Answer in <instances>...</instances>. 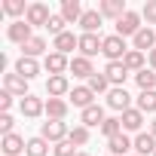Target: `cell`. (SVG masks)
Segmentation results:
<instances>
[{
  "instance_id": "obj_27",
  "label": "cell",
  "mask_w": 156,
  "mask_h": 156,
  "mask_svg": "<svg viewBox=\"0 0 156 156\" xmlns=\"http://www.w3.org/2000/svg\"><path fill=\"white\" fill-rule=\"evenodd\" d=\"M135 83H138V89L141 92H153L156 89V70H141V73H135Z\"/></svg>"
},
{
  "instance_id": "obj_10",
  "label": "cell",
  "mask_w": 156,
  "mask_h": 156,
  "mask_svg": "<svg viewBox=\"0 0 156 156\" xmlns=\"http://www.w3.org/2000/svg\"><path fill=\"white\" fill-rule=\"evenodd\" d=\"M104 76L110 80V86H113V89H119V86H126L129 67H126L122 61H107V67H104Z\"/></svg>"
},
{
  "instance_id": "obj_12",
  "label": "cell",
  "mask_w": 156,
  "mask_h": 156,
  "mask_svg": "<svg viewBox=\"0 0 156 156\" xmlns=\"http://www.w3.org/2000/svg\"><path fill=\"white\" fill-rule=\"evenodd\" d=\"M19 107H22V116H28V119H37L40 113H46V101L37 95H25Z\"/></svg>"
},
{
  "instance_id": "obj_33",
  "label": "cell",
  "mask_w": 156,
  "mask_h": 156,
  "mask_svg": "<svg viewBox=\"0 0 156 156\" xmlns=\"http://www.w3.org/2000/svg\"><path fill=\"white\" fill-rule=\"evenodd\" d=\"M101 132L107 135V141H110V138H116V135H122V119H119V116H107V119H104V126H101Z\"/></svg>"
},
{
  "instance_id": "obj_32",
  "label": "cell",
  "mask_w": 156,
  "mask_h": 156,
  "mask_svg": "<svg viewBox=\"0 0 156 156\" xmlns=\"http://www.w3.org/2000/svg\"><path fill=\"white\" fill-rule=\"evenodd\" d=\"M3 12L19 22V16H28V6H25V0H3Z\"/></svg>"
},
{
  "instance_id": "obj_20",
  "label": "cell",
  "mask_w": 156,
  "mask_h": 156,
  "mask_svg": "<svg viewBox=\"0 0 156 156\" xmlns=\"http://www.w3.org/2000/svg\"><path fill=\"white\" fill-rule=\"evenodd\" d=\"M83 12H86V9L80 6V0H61V16H64V22H67V25H73V22L80 25Z\"/></svg>"
},
{
  "instance_id": "obj_14",
  "label": "cell",
  "mask_w": 156,
  "mask_h": 156,
  "mask_svg": "<svg viewBox=\"0 0 156 156\" xmlns=\"http://www.w3.org/2000/svg\"><path fill=\"white\" fill-rule=\"evenodd\" d=\"M52 49L61 52V55H67V52H73V49H80V37H76L73 31H64V34H58V37L52 40Z\"/></svg>"
},
{
  "instance_id": "obj_34",
  "label": "cell",
  "mask_w": 156,
  "mask_h": 156,
  "mask_svg": "<svg viewBox=\"0 0 156 156\" xmlns=\"http://www.w3.org/2000/svg\"><path fill=\"white\" fill-rule=\"evenodd\" d=\"M138 110H141V113H153V110H156V89L138 95Z\"/></svg>"
},
{
  "instance_id": "obj_11",
  "label": "cell",
  "mask_w": 156,
  "mask_h": 156,
  "mask_svg": "<svg viewBox=\"0 0 156 156\" xmlns=\"http://www.w3.org/2000/svg\"><path fill=\"white\" fill-rule=\"evenodd\" d=\"M107 107H113V110H119V113H126V110L132 107V95L126 92V86L107 92Z\"/></svg>"
},
{
  "instance_id": "obj_38",
  "label": "cell",
  "mask_w": 156,
  "mask_h": 156,
  "mask_svg": "<svg viewBox=\"0 0 156 156\" xmlns=\"http://www.w3.org/2000/svg\"><path fill=\"white\" fill-rule=\"evenodd\" d=\"M52 153H55V156H76V150H73L70 141H58V144L52 147Z\"/></svg>"
},
{
  "instance_id": "obj_35",
  "label": "cell",
  "mask_w": 156,
  "mask_h": 156,
  "mask_svg": "<svg viewBox=\"0 0 156 156\" xmlns=\"http://www.w3.org/2000/svg\"><path fill=\"white\" fill-rule=\"evenodd\" d=\"M67 141H70L73 147L89 144V129H86V126H73V129H70V135H67Z\"/></svg>"
},
{
  "instance_id": "obj_36",
  "label": "cell",
  "mask_w": 156,
  "mask_h": 156,
  "mask_svg": "<svg viewBox=\"0 0 156 156\" xmlns=\"http://www.w3.org/2000/svg\"><path fill=\"white\" fill-rule=\"evenodd\" d=\"M64 25H67V22H64V16L58 12V16H52V19H49V25H46V31H49L52 37H58V34H64Z\"/></svg>"
},
{
  "instance_id": "obj_37",
  "label": "cell",
  "mask_w": 156,
  "mask_h": 156,
  "mask_svg": "<svg viewBox=\"0 0 156 156\" xmlns=\"http://www.w3.org/2000/svg\"><path fill=\"white\" fill-rule=\"evenodd\" d=\"M141 19H144L147 25H156V0H147V3H144V9H141Z\"/></svg>"
},
{
  "instance_id": "obj_28",
  "label": "cell",
  "mask_w": 156,
  "mask_h": 156,
  "mask_svg": "<svg viewBox=\"0 0 156 156\" xmlns=\"http://www.w3.org/2000/svg\"><path fill=\"white\" fill-rule=\"evenodd\" d=\"M122 64L129 67V73H132V70H135V73H141V70H144V52L129 49V52H126V58H122Z\"/></svg>"
},
{
  "instance_id": "obj_30",
  "label": "cell",
  "mask_w": 156,
  "mask_h": 156,
  "mask_svg": "<svg viewBox=\"0 0 156 156\" xmlns=\"http://www.w3.org/2000/svg\"><path fill=\"white\" fill-rule=\"evenodd\" d=\"M86 86H89L95 95H98V92H110V89H113V86H110V80H107L104 73H98V70H95V73L89 76V80H86Z\"/></svg>"
},
{
  "instance_id": "obj_2",
  "label": "cell",
  "mask_w": 156,
  "mask_h": 156,
  "mask_svg": "<svg viewBox=\"0 0 156 156\" xmlns=\"http://www.w3.org/2000/svg\"><path fill=\"white\" fill-rule=\"evenodd\" d=\"M67 126H64V119H46L43 126H40V138H46V141H52V144H58V141H67Z\"/></svg>"
},
{
  "instance_id": "obj_22",
  "label": "cell",
  "mask_w": 156,
  "mask_h": 156,
  "mask_svg": "<svg viewBox=\"0 0 156 156\" xmlns=\"http://www.w3.org/2000/svg\"><path fill=\"white\" fill-rule=\"evenodd\" d=\"M70 73H73V76H80V80H89V76L95 73V67H92V58H83V55L70 58Z\"/></svg>"
},
{
  "instance_id": "obj_46",
  "label": "cell",
  "mask_w": 156,
  "mask_h": 156,
  "mask_svg": "<svg viewBox=\"0 0 156 156\" xmlns=\"http://www.w3.org/2000/svg\"><path fill=\"white\" fill-rule=\"evenodd\" d=\"M107 156H110V153H107Z\"/></svg>"
},
{
  "instance_id": "obj_7",
  "label": "cell",
  "mask_w": 156,
  "mask_h": 156,
  "mask_svg": "<svg viewBox=\"0 0 156 156\" xmlns=\"http://www.w3.org/2000/svg\"><path fill=\"white\" fill-rule=\"evenodd\" d=\"M43 67L49 70V76H64V70H70V61H67V55H61V52H49V55L43 58Z\"/></svg>"
},
{
  "instance_id": "obj_40",
  "label": "cell",
  "mask_w": 156,
  "mask_h": 156,
  "mask_svg": "<svg viewBox=\"0 0 156 156\" xmlns=\"http://www.w3.org/2000/svg\"><path fill=\"white\" fill-rule=\"evenodd\" d=\"M12 98H16V95H9L6 89L0 92V110H3V113H9V107H12Z\"/></svg>"
},
{
  "instance_id": "obj_1",
  "label": "cell",
  "mask_w": 156,
  "mask_h": 156,
  "mask_svg": "<svg viewBox=\"0 0 156 156\" xmlns=\"http://www.w3.org/2000/svg\"><path fill=\"white\" fill-rule=\"evenodd\" d=\"M101 52H104V58H107V61H122L129 49H126V40H122L119 34H110V37H104Z\"/></svg>"
},
{
  "instance_id": "obj_3",
  "label": "cell",
  "mask_w": 156,
  "mask_h": 156,
  "mask_svg": "<svg viewBox=\"0 0 156 156\" xmlns=\"http://www.w3.org/2000/svg\"><path fill=\"white\" fill-rule=\"evenodd\" d=\"M49 19H52V12H49L46 3H28V16H25V22H28L31 28H46Z\"/></svg>"
},
{
  "instance_id": "obj_41",
  "label": "cell",
  "mask_w": 156,
  "mask_h": 156,
  "mask_svg": "<svg viewBox=\"0 0 156 156\" xmlns=\"http://www.w3.org/2000/svg\"><path fill=\"white\" fill-rule=\"evenodd\" d=\"M147 58H150V70H156V49H153V52H150Z\"/></svg>"
},
{
  "instance_id": "obj_25",
  "label": "cell",
  "mask_w": 156,
  "mask_h": 156,
  "mask_svg": "<svg viewBox=\"0 0 156 156\" xmlns=\"http://www.w3.org/2000/svg\"><path fill=\"white\" fill-rule=\"evenodd\" d=\"M16 73H22L25 80H34V76L40 73V61H37V58H28V55H22V58L16 61Z\"/></svg>"
},
{
  "instance_id": "obj_23",
  "label": "cell",
  "mask_w": 156,
  "mask_h": 156,
  "mask_svg": "<svg viewBox=\"0 0 156 156\" xmlns=\"http://www.w3.org/2000/svg\"><path fill=\"white\" fill-rule=\"evenodd\" d=\"M101 12L98 9H86L83 12V19H80V28H83V34H98L101 31Z\"/></svg>"
},
{
  "instance_id": "obj_18",
  "label": "cell",
  "mask_w": 156,
  "mask_h": 156,
  "mask_svg": "<svg viewBox=\"0 0 156 156\" xmlns=\"http://www.w3.org/2000/svg\"><path fill=\"white\" fill-rule=\"evenodd\" d=\"M104 119H107V116H104V110H101L98 104H92V107H86V110H83L80 126H86V129H95V126H98V129H101V126H104Z\"/></svg>"
},
{
  "instance_id": "obj_42",
  "label": "cell",
  "mask_w": 156,
  "mask_h": 156,
  "mask_svg": "<svg viewBox=\"0 0 156 156\" xmlns=\"http://www.w3.org/2000/svg\"><path fill=\"white\" fill-rule=\"evenodd\" d=\"M150 135H153V138H156V119H153V122H150Z\"/></svg>"
},
{
  "instance_id": "obj_8",
  "label": "cell",
  "mask_w": 156,
  "mask_h": 156,
  "mask_svg": "<svg viewBox=\"0 0 156 156\" xmlns=\"http://www.w3.org/2000/svg\"><path fill=\"white\" fill-rule=\"evenodd\" d=\"M3 89L9 92V95H19V98H25V95H31L28 92V80H25V76L22 73H3Z\"/></svg>"
},
{
  "instance_id": "obj_13",
  "label": "cell",
  "mask_w": 156,
  "mask_h": 156,
  "mask_svg": "<svg viewBox=\"0 0 156 156\" xmlns=\"http://www.w3.org/2000/svg\"><path fill=\"white\" fill-rule=\"evenodd\" d=\"M70 104L80 107V110H86V107L95 104V92H92L89 86H73V89H70Z\"/></svg>"
},
{
  "instance_id": "obj_19",
  "label": "cell",
  "mask_w": 156,
  "mask_h": 156,
  "mask_svg": "<svg viewBox=\"0 0 156 156\" xmlns=\"http://www.w3.org/2000/svg\"><path fill=\"white\" fill-rule=\"evenodd\" d=\"M46 95H49V98L70 95V83H67V76H49V80H46Z\"/></svg>"
},
{
  "instance_id": "obj_24",
  "label": "cell",
  "mask_w": 156,
  "mask_h": 156,
  "mask_svg": "<svg viewBox=\"0 0 156 156\" xmlns=\"http://www.w3.org/2000/svg\"><path fill=\"white\" fill-rule=\"evenodd\" d=\"M67 110H70V101H64V98H46V116L49 119H64Z\"/></svg>"
},
{
  "instance_id": "obj_16",
  "label": "cell",
  "mask_w": 156,
  "mask_h": 156,
  "mask_svg": "<svg viewBox=\"0 0 156 156\" xmlns=\"http://www.w3.org/2000/svg\"><path fill=\"white\" fill-rule=\"evenodd\" d=\"M119 119H122V132H138V135H141V126H144V113H141L138 107H129L126 113H119Z\"/></svg>"
},
{
  "instance_id": "obj_29",
  "label": "cell",
  "mask_w": 156,
  "mask_h": 156,
  "mask_svg": "<svg viewBox=\"0 0 156 156\" xmlns=\"http://www.w3.org/2000/svg\"><path fill=\"white\" fill-rule=\"evenodd\" d=\"M49 153V141L46 138H28V150H25V156H46Z\"/></svg>"
},
{
  "instance_id": "obj_6",
  "label": "cell",
  "mask_w": 156,
  "mask_h": 156,
  "mask_svg": "<svg viewBox=\"0 0 156 156\" xmlns=\"http://www.w3.org/2000/svg\"><path fill=\"white\" fill-rule=\"evenodd\" d=\"M104 46V37L101 34H80V55L83 58H95Z\"/></svg>"
},
{
  "instance_id": "obj_45",
  "label": "cell",
  "mask_w": 156,
  "mask_h": 156,
  "mask_svg": "<svg viewBox=\"0 0 156 156\" xmlns=\"http://www.w3.org/2000/svg\"><path fill=\"white\" fill-rule=\"evenodd\" d=\"M153 156H156V153H153Z\"/></svg>"
},
{
  "instance_id": "obj_21",
  "label": "cell",
  "mask_w": 156,
  "mask_h": 156,
  "mask_svg": "<svg viewBox=\"0 0 156 156\" xmlns=\"http://www.w3.org/2000/svg\"><path fill=\"white\" fill-rule=\"evenodd\" d=\"M0 147H3V153H6V156H19V153H25V150H28V141H25L22 135H16V132H12V135H6V138H3V144H0Z\"/></svg>"
},
{
  "instance_id": "obj_15",
  "label": "cell",
  "mask_w": 156,
  "mask_h": 156,
  "mask_svg": "<svg viewBox=\"0 0 156 156\" xmlns=\"http://www.w3.org/2000/svg\"><path fill=\"white\" fill-rule=\"evenodd\" d=\"M98 12L104 16V19H113V22H119L129 9H126V3H122V0H101V3H98Z\"/></svg>"
},
{
  "instance_id": "obj_4",
  "label": "cell",
  "mask_w": 156,
  "mask_h": 156,
  "mask_svg": "<svg viewBox=\"0 0 156 156\" xmlns=\"http://www.w3.org/2000/svg\"><path fill=\"white\" fill-rule=\"evenodd\" d=\"M141 28H144V25H141V12H132V9L116 22V34H119V37H135Z\"/></svg>"
},
{
  "instance_id": "obj_44",
  "label": "cell",
  "mask_w": 156,
  "mask_h": 156,
  "mask_svg": "<svg viewBox=\"0 0 156 156\" xmlns=\"http://www.w3.org/2000/svg\"><path fill=\"white\" fill-rule=\"evenodd\" d=\"M129 156H138V153H129Z\"/></svg>"
},
{
  "instance_id": "obj_31",
  "label": "cell",
  "mask_w": 156,
  "mask_h": 156,
  "mask_svg": "<svg viewBox=\"0 0 156 156\" xmlns=\"http://www.w3.org/2000/svg\"><path fill=\"white\" fill-rule=\"evenodd\" d=\"M46 52V40L43 37H34V40H28L25 46H22V55H28V58H37V55H43Z\"/></svg>"
},
{
  "instance_id": "obj_39",
  "label": "cell",
  "mask_w": 156,
  "mask_h": 156,
  "mask_svg": "<svg viewBox=\"0 0 156 156\" xmlns=\"http://www.w3.org/2000/svg\"><path fill=\"white\" fill-rule=\"evenodd\" d=\"M12 126H16V122H12V116H9V113H0V132H3V138H6V135H12Z\"/></svg>"
},
{
  "instance_id": "obj_5",
  "label": "cell",
  "mask_w": 156,
  "mask_h": 156,
  "mask_svg": "<svg viewBox=\"0 0 156 156\" xmlns=\"http://www.w3.org/2000/svg\"><path fill=\"white\" fill-rule=\"evenodd\" d=\"M6 37L12 40V43H19V46H25L28 40H34V28L25 22V19H19V22H12L9 25V31H6Z\"/></svg>"
},
{
  "instance_id": "obj_17",
  "label": "cell",
  "mask_w": 156,
  "mask_h": 156,
  "mask_svg": "<svg viewBox=\"0 0 156 156\" xmlns=\"http://www.w3.org/2000/svg\"><path fill=\"white\" fill-rule=\"evenodd\" d=\"M107 150H110V156H129V150H135V141L122 132V135H116V138L107 141Z\"/></svg>"
},
{
  "instance_id": "obj_43",
  "label": "cell",
  "mask_w": 156,
  "mask_h": 156,
  "mask_svg": "<svg viewBox=\"0 0 156 156\" xmlns=\"http://www.w3.org/2000/svg\"><path fill=\"white\" fill-rule=\"evenodd\" d=\"M76 156H89V153H76Z\"/></svg>"
},
{
  "instance_id": "obj_9",
  "label": "cell",
  "mask_w": 156,
  "mask_h": 156,
  "mask_svg": "<svg viewBox=\"0 0 156 156\" xmlns=\"http://www.w3.org/2000/svg\"><path fill=\"white\" fill-rule=\"evenodd\" d=\"M132 46H135L138 52H147V55H150V52L156 49V31H153V28H141V31L132 37Z\"/></svg>"
},
{
  "instance_id": "obj_26",
  "label": "cell",
  "mask_w": 156,
  "mask_h": 156,
  "mask_svg": "<svg viewBox=\"0 0 156 156\" xmlns=\"http://www.w3.org/2000/svg\"><path fill=\"white\" fill-rule=\"evenodd\" d=\"M135 153H138V156H150V153H156V138H153L150 132H141V135L135 138Z\"/></svg>"
}]
</instances>
